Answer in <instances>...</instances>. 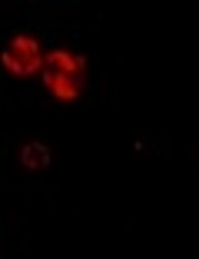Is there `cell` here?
Returning <instances> with one entry per match:
<instances>
[{"mask_svg": "<svg viewBox=\"0 0 199 259\" xmlns=\"http://www.w3.org/2000/svg\"><path fill=\"white\" fill-rule=\"evenodd\" d=\"M85 69V59L80 55L53 51L44 57L42 81L57 99L71 102L80 96L83 89Z\"/></svg>", "mask_w": 199, "mask_h": 259, "instance_id": "1", "label": "cell"}, {"mask_svg": "<svg viewBox=\"0 0 199 259\" xmlns=\"http://www.w3.org/2000/svg\"><path fill=\"white\" fill-rule=\"evenodd\" d=\"M0 59L8 73L17 78H25L41 71L44 57L35 37L21 34L12 38Z\"/></svg>", "mask_w": 199, "mask_h": 259, "instance_id": "2", "label": "cell"}, {"mask_svg": "<svg viewBox=\"0 0 199 259\" xmlns=\"http://www.w3.org/2000/svg\"><path fill=\"white\" fill-rule=\"evenodd\" d=\"M19 160L27 170L39 171L50 166L52 157L47 145L42 142L33 141L23 146Z\"/></svg>", "mask_w": 199, "mask_h": 259, "instance_id": "3", "label": "cell"}]
</instances>
